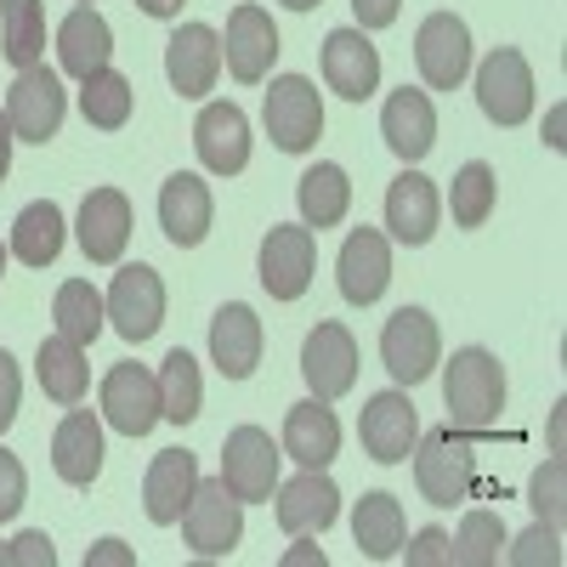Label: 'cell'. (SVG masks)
I'll use <instances>...</instances> for the list:
<instances>
[{
    "mask_svg": "<svg viewBox=\"0 0 567 567\" xmlns=\"http://www.w3.org/2000/svg\"><path fill=\"white\" fill-rule=\"evenodd\" d=\"M12 561H23V567H52L58 550H52V539L34 528V534H18V539H12Z\"/></svg>",
    "mask_w": 567,
    "mask_h": 567,
    "instance_id": "cell-46",
    "label": "cell"
},
{
    "mask_svg": "<svg viewBox=\"0 0 567 567\" xmlns=\"http://www.w3.org/2000/svg\"><path fill=\"white\" fill-rule=\"evenodd\" d=\"M103 561H120V567H131L136 556H131L120 539H103V545H91V550H85V567H103Z\"/></svg>",
    "mask_w": 567,
    "mask_h": 567,
    "instance_id": "cell-47",
    "label": "cell"
},
{
    "mask_svg": "<svg viewBox=\"0 0 567 567\" xmlns=\"http://www.w3.org/2000/svg\"><path fill=\"white\" fill-rule=\"evenodd\" d=\"M414 69L432 91H460L471 74V29L454 12H432L414 34Z\"/></svg>",
    "mask_w": 567,
    "mask_h": 567,
    "instance_id": "cell-10",
    "label": "cell"
},
{
    "mask_svg": "<svg viewBox=\"0 0 567 567\" xmlns=\"http://www.w3.org/2000/svg\"><path fill=\"white\" fill-rule=\"evenodd\" d=\"M381 363L398 386H420L425 374L443 363V336H437V318L425 307H398L381 329Z\"/></svg>",
    "mask_w": 567,
    "mask_h": 567,
    "instance_id": "cell-5",
    "label": "cell"
},
{
    "mask_svg": "<svg viewBox=\"0 0 567 567\" xmlns=\"http://www.w3.org/2000/svg\"><path fill=\"white\" fill-rule=\"evenodd\" d=\"M18 398H23V381H18V363H12V352L0 347V432L18 420Z\"/></svg>",
    "mask_w": 567,
    "mask_h": 567,
    "instance_id": "cell-44",
    "label": "cell"
},
{
    "mask_svg": "<svg viewBox=\"0 0 567 567\" xmlns=\"http://www.w3.org/2000/svg\"><path fill=\"white\" fill-rule=\"evenodd\" d=\"M323 80L347 103H369L381 91V52L369 45L363 29H336L323 40Z\"/></svg>",
    "mask_w": 567,
    "mask_h": 567,
    "instance_id": "cell-22",
    "label": "cell"
},
{
    "mask_svg": "<svg viewBox=\"0 0 567 567\" xmlns=\"http://www.w3.org/2000/svg\"><path fill=\"white\" fill-rule=\"evenodd\" d=\"M499 545H505V523L494 511H465L460 534L449 539V556L460 567H494L499 561Z\"/></svg>",
    "mask_w": 567,
    "mask_h": 567,
    "instance_id": "cell-39",
    "label": "cell"
},
{
    "mask_svg": "<svg viewBox=\"0 0 567 567\" xmlns=\"http://www.w3.org/2000/svg\"><path fill=\"white\" fill-rule=\"evenodd\" d=\"M437 216H443V199H437L432 176L403 171V176L386 187V227H392L398 245H432Z\"/></svg>",
    "mask_w": 567,
    "mask_h": 567,
    "instance_id": "cell-26",
    "label": "cell"
},
{
    "mask_svg": "<svg viewBox=\"0 0 567 567\" xmlns=\"http://www.w3.org/2000/svg\"><path fill=\"white\" fill-rule=\"evenodd\" d=\"M312 267H318V233L301 221V227H272L261 239V290L272 301H301L307 284H312Z\"/></svg>",
    "mask_w": 567,
    "mask_h": 567,
    "instance_id": "cell-12",
    "label": "cell"
},
{
    "mask_svg": "<svg viewBox=\"0 0 567 567\" xmlns=\"http://www.w3.org/2000/svg\"><path fill=\"white\" fill-rule=\"evenodd\" d=\"M414 483L432 505H460L477 488V454L465 449V437L454 425H437V432L414 437Z\"/></svg>",
    "mask_w": 567,
    "mask_h": 567,
    "instance_id": "cell-2",
    "label": "cell"
},
{
    "mask_svg": "<svg viewBox=\"0 0 567 567\" xmlns=\"http://www.w3.org/2000/svg\"><path fill=\"white\" fill-rule=\"evenodd\" d=\"M131 109H136V91H131L125 74L97 69L91 80H80V114H85V125L120 131V125H131Z\"/></svg>",
    "mask_w": 567,
    "mask_h": 567,
    "instance_id": "cell-36",
    "label": "cell"
},
{
    "mask_svg": "<svg viewBox=\"0 0 567 567\" xmlns=\"http://www.w3.org/2000/svg\"><path fill=\"white\" fill-rule=\"evenodd\" d=\"M494 199H499V182H494V165L471 159L454 171V187H449V210H454V227H483L494 216Z\"/></svg>",
    "mask_w": 567,
    "mask_h": 567,
    "instance_id": "cell-38",
    "label": "cell"
},
{
    "mask_svg": "<svg viewBox=\"0 0 567 567\" xmlns=\"http://www.w3.org/2000/svg\"><path fill=\"white\" fill-rule=\"evenodd\" d=\"M528 505H534L539 523L561 528V460H545V465L534 471V483H528Z\"/></svg>",
    "mask_w": 567,
    "mask_h": 567,
    "instance_id": "cell-40",
    "label": "cell"
},
{
    "mask_svg": "<svg viewBox=\"0 0 567 567\" xmlns=\"http://www.w3.org/2000/svg\"><path fill=\"white\" fill-rule=\"evenodd\" d=\"M194 488H199V460L187 449H165V454H154L148 477H142V505H148L159 528H171V523H182Z\"/></svg>",
    "mask_w": 567,
    "mask_h": 567,
    "instance_id": "cell-27",
    "label": "cell"
},
{
    "mask_svg": "<svg viewBox=\"0 0 567 567\" xmlns=\"http://www.w3.org/2000/svg\"><path fill=\"white\" fill-rule=\"evenodd\" d=\"M261 341H267L261 336V318L245 301H227L210 318V358H216V369L227 374V381H250L256 363H261Z\"/></svg>",
    "mask_w": 567,
    "mask_h": 567,
    "instance_id": "cell-24",
    "label": "cell"
},
{
    "mask_svg": "<svg viewBox=\"0 0 567 567\" xmlns=\"http://www.w3.org/2000/svg\"><path fill=\"white\" fill-rule=\"evenodd\" d=\"M358 437H363V454L374 465H403L414 454V437H420V414H414L409 392L403 386L374 392L358 414Z\"/></svg>",
    "mask_w": 567,
    "mask_h": 567,
    "instance_id": "cell-11",
    "label": "cell"
},
{
    "mask_svg": "<svg viewBox=\"0 0 567 567\" xmlns=\"http://www.w3.org/2000/svg\"><path fill=\"white\" fill-rule=\"evenodd\" d=\"M29 499V477H23V460L0 449V523H12Z\"/></svg>",
    "mask_w": 567,
    "mask_h": 567,
    "instance_id": "cell-41",
    "label": "cell"
},
{
    "mask_svg": "<svg viewBox=\"0 0 567 567\" xmlns=\"http://www.w3.org/2000/svg\"><path fill=\"white\" fill-rule=\"evenodd\" d=\"M221 74V34L210 23H182L165 40V80L182 97H210Z\"/></svg>",
    "mask_w": 567,
    "mask_h": 567,
    "instance_id": "cell-16",
    "label": "cell"
},
{
    "mask_svg": "<svg viewBox=\"0 0 567 567\" xmlns=\"http://www.w3.org/2000/svg\"><path fill=\"white\" fill-rule=\"evenodd\" d=\"M136 7L148 12V18H176V12H182V0H136Z\"/></svg>",
    "mask_w": 567,
    "mask_h": 567,
    "instance_id": "cell-49",
    "label": "cell"
},
{
    "mask_svg": "<svg viewBox=\"0 0 567 567\" xmlns=\"http://www.w3.org/2000/svg\"><path fill=\"white\" fill-rule=\"evenodd\" d=\"M0 52L12 69H34L45 58V7L40 0H7L0 7Z\"/></svg>",
    "mask_w": 567,
    "mask_h": 567,
    "instance_id": "cell-35",
    "label": "cell"
},
{
    "mask_svg": "<svg viewBox=\"0 0 567 567\" xmlns=\"http://www.w3.org/2000/svg\"><path fill=\"white\" fill-rule=\"evenodd\" d=\"M12 120H7V109H0V182H7V171H12Z\"/></svg>",
    "mask_w": 567,
    "mask_h": 567,
    "instance_id": "cell-48",
    "label": "cell"
},
{
    "mask_svg": "<svg viewBox=\"0 0 567 567\" xmlns=\"http://www.w3.org/2000/svg\"><path fill=\"white\" fill-rule=\"evenodd\" d=\"M290 12H312V7H323V0H284Z\"/></svg>",
    "mask_w": 567,
    "mask_h": 567,
    "instance_id": "cell-51",
    "label": "cell"
},
{
    "mask_svg": "<svg viewBox=\"0 0 567 567\" xmlns=\"http://www.w3.org/2000/svg\"><path fill=\"white\" fill-rule=\"evenodd\" d=\"M511 561H561V528H550V523H534L523 539H516V550H511Z\"/></svg>",
    "mask_w": 567,
    "mask_h": 567,
    "instance_id": "cell-42",
    "label": "cell"
},
{
    "mask_svg": "<svg viewBox=\"0 0 567 567\" xmlns=\"http://www.w3.org/2000/svg\"><path fill=\"white\" fill-rule=\"evenodd\" d=\"M52 318H58V336H69L74 347H91V341L103 336L109 307H103V296L91 290L85 278H69L63 290H58V301H52Z\"/></svg>",
    "mask_w": 567,
    "mask_h": 567,
    "instance_id": "cell-37",
    "label": "cell"
},
{
    "mask_svg": "<svg viewBox=\"0 0 567 567\" xmlns=\"http://www.w3.org/2000/svg\"><path fill=\"white\" fill-rule=\"evenodd\" d=\"M284 454H290L296 465L307 471H323L329 460L341 454V420L329 414V403L307 398V403H290V414H284Z\"/></svg>",
    "mask_w": 567,
    "mask_h": 567,
    "instance_id": "cell-28",
    "label": "cell"
},
{
    "mask_svg": "<svg viewBox=\"0 0 567 567\" xmlns=\"http://www.w3.org/2000/svg\"><path fill=\"white\" fill-rule=\"evenodd\" d=\"M284 561H290V567H301V561H318V567H323V550H307V545H301V550H290Z\"/></svg>",
    "mask_w": 567,
    "mask_h": 567,
    "instance_id": "cell-50",
    "label": "cell"
},
{
    "mask_svg": "<svg viewBox=\"0 0 567 567\" xmlns=\"http://www.w3.org/2000/svg\"><path fill=\"white\" fill-rule=\"evenodd\" d=\"M409 545V539H403ZM454 567V556H449V534L443 528H420L414 534V545H409V567Z\"/></svg>",
    "mask_w": 567,
    "mask_h": 567,
    "instance_id": "cell-43",
    "label": "cell"
},
{
    "mask_svg": "<svg viewBox=\"0 0 567 567\" xmlns=\"http://www.w3.org/2000/svg\"><path fill=\"white\" fill-rule=\"evenodd\" d=\"M80 250L85 261L97 267H114L131 245V199L120 194V187H91L85 205H80Z\"/></svg>",
    "mask_w": 567,
    "mask_h": 567,
    "instance_id": "cell-21",
    "label": "cell"
},
{
    "mask_svg": "<svg viewBox=\"0 0 567 567\" xmlns=\"http://www.w3.org/2000/svg\"><path fill=\"white\" fill-rule=\"evenodd\" d=\"M12 256L23 267H52L63 256V210L52 199H34L12 221Z\"/></svg>",
    "mask_w": 567,
    "mask_h": 567,
    "instance_id": "cell-33",
    "label": "cell"
},
{
    "mask_svg": "<svg viewBox=\"0 0 567 567\" xmlns=\"http://www.w3.org/2000/svg\"><path fill=\"white\" fill-rule=\"evenodd\" d=\"M272 494H278V528L290 534V539L336 528V516H341V488L329 483L323 471H307V465H301V477L278 483Z\"/></svg>",
    "mask_w": 567,
    "mask_h": 567,
    "instance_id": "cell-19",
    "label": "cell"
},
{
    "mask_svg": "<svg viewBox=\"0 0 567 567\" xmlns=\"http://www.w3.org/2000/svg\"><path fill=\"white\" fill-rule=\"evenodd\" d=\"M301 374L318 403H336L358 386V341L347 323H318L301 347Z\"/></svg>",
    "mask_w": 567,
    "mask_h": 567,
    "instance_id": "cell-13",
    "label": "cell"
},
{
    "mask_svg": "<svg viewBox=\"0 0 567 567\" xmlns=\"http://www.w3.org/2000/svg\"><path fill=\"white\" fill-rule=\"evenodd\" d=\"M398 12H403V0H352V18H358L363 34H369V29H392Z\"/></svg>",
    "mask_w": 567,
    "mask_h": 567,
    "instance_id": "cell-45",
    "label": "cell"
},
{
    "mask_svg": "<svg viewBox=\"0 0 567 567\" xmlns=\"http://www.w3.org/2000/svg\"><path fill=\"white\" fill-rule=\"evenodd\" d=\"M336 278H341V296L352 307H374V301H381L386 284H392V245H386V233L381 227H352L341 256H336Z\"/></svg>",
    "mask_w": 567,
    "mask_h": 567,
    "instance_id": "cell-14",
    "label": "cell"
},
{
    "mask_svg": "<svg viewBox=\"0 0 567 567\" xmlns=\"http://www.w3.org/2000/svg\"><path fill=\"white\" fill-rule=\"evenodd\" d=\"M272 58H278V29L261 7H233L227 18V40H221V63L239 85H261L272 74Z\"/></svg>",
    "mask_w": 567,
    "mask_h": 567,
    "instance_id": "cell-17",
    "label": "cell"
},
{
    "mask_svg": "<svg viewBox=\"0 0 567 567\" xmlns=\"http://www.w3.org/2000/svg\"><path fill=\"white\" fill-rule=\"evenodd\" d=\"M80 7H91V0H80Z\"/></svg>",
    "mask_w": 567,
    "mask_h": 567,
    "instance_id": "cell-54",
    "label": "cell"
},
{
    "mask_svg": "<svg viewBox=\"0 0 567 567\" xmlns=\"http://www.w3.org/2000/svg\"><path fill=\"white\" fill-rule=\"evenodd\" d=\"M0 272H7V245H0Z\"/></svg>",
    "mask_w": 567,
    "mask_h": 567,
    "instance_id": "cell-53",
    "label": "cell"
},
{
    "mask_svg": "<svg viewBox=\"0 0 567 567\" xmlns=\"http://www.w3.org/2000/svg\"><path fill=\"white\" fill-rule=\"evenodd\" d=\"M216 221V199H210V182L194 176V171H176L165 187H159V227L176 250H194L205 245V233Z\"/></svg>",
    "mask_w": 567,
    "mask_h": 567,
    "instance_id": "cell-20",
    "label": "cell"
},
{
    "mask_svg": "<svg viewBox=\"0 0 567 567\" xmlns=\"http://www.w3.org/2000/svg\"><path fill=\"white\" fill-rule=\"evenodd\" d=\"M182 539L194 556H233L245 539V499H233L221 477H199L182 511Z\"/></svg>",
    "mask_w": 567,
    "mask_h": 567,
    "instance_id": "cell-4",
    "label": "cell"
},
{
    "mask_svg": "<svg viewBox=\"0 0 567 567\" xmlns=\"http://www.w3.org/2000/svg\"><path fill=\"white\" fill-rule=\"evenodd\" d=\"M34 374H40V392H45V398L63 403V409H74V403L85 398V386H91L85 347H74L69 336L40 341V352H34Z\"/></svg>",
    "mask_w": 567,
    "mask_h": 567,
    "instance_id": "cell-31",
    "label": "cell"
},
{
    "mask_svg": "<svg viewBox=\"0 0 567 567\" xmlns=\"http://www.w3.org/2000/svg\"><path fill=\"white\" fill-rule=\"evenodd\" d=\"M0 561H12V545H0Z\"/></svg>",
    "mask_w": 567,
    "mask_h": 567,
    "instance_id": "cell-52",
    "label": "cell"
},
{
    "mask_svg": "<svg viewBox=\"0 0 567 567\" xmlns=\"http://www.w3.org/2000/svg\"><path fill=\"white\" fill-rule=\"evenodd\" d=\"M103 420L114 432H125L131 443L148 437L159 425V381L142 363H114L103 374Z\"/></svg>",
    "mask_w": 567,
    "mask_h": 567,
    "instance_id": "cell-15",
    "label": "cell"
},
{
    "mask_svg": "<svg viewBox=\"0 0 567 567\" xmlns=\"http://www.w3.org/2000/svg\"><path fill=\"white\" fill-rule=\"evenodd\" d=\"M477 103L494 125H523L534 114V69L516 45H494L477 69Z\"/></svg>",
    "mask_w": 567,
    "mask_h": 567,
    "instance_id": "cell-9",
    "label": "cell"
},
{
    "mask_svg": "<svg viewBox=\"0 0 567 567\" xmlns=\"http://www.w3.org/2000/svg\"><path fill=\"white\" fill-rule=\"evenodd\" d=\"M63 114H69V91H63L58 69H45V63L18 69V80H12V91H7L12 136H18V142H40V148H45V142L63 131Z\"/></svg>",
    "mask_w": 567,
    "mask_h": 567,
    "instance_id": "cell-6",
    "label": "cell"
},
{
    "mask_svg": "<svg viewBox=\"0 0 567 567\" xmlns=\"http://www.w3.org/2000/svg\"><path fill=\"white\" fill-rule=\"evenodd\" d=\"M159 420H171V425H187L199 414V403H205V381H199V363H194V352H165V363H159Z\"/></svg>",
    "mask_w": 567,
    "mask_h": 567,
    "instance_id": "cell-34",
    "label": "cell"
},
{
    "mask_svg": "<svg viewBox=\"0 0 567 567\" xmlns=\"http://www.w3.org/2000/svg\"><path fill=\"white\" fill-rule=\"evenodd\" d=\"M194 148L210 176H239L250 165V120L239 103H205L194 120Z\"/></svg>",
    "mask_w": 567,
    "mask_h": 567,
    "instance_id": "cell-18",
    "label": "cell"
},
{
    "mask_svg": "<svg viewBox=\"0 0 567 567\" xmlns=\"http://www.w3.org/2000/svg\"><path fill=\"white\" fill-rule=\"evenodd\" d=\"M443 409H449V425L465 437H483L499 425V409H505V369L488 347H460L443 369Z\"/></svg>",
    "mask_w": 567,
    "mask_h": 567,
    "instance_id": "cell-1",
    "label": "cell"
},
{
    "mask_svg": "<svg viewBox=\"0 0 567 567\" xmlns=\"http://www.w3.org/2000/svg\"><path fill=\"white\" fill-rule=\"evenodd\" d=\"M381 136H386V148L403 165H420L425 154L437 148V109H432V97H425L420 85L392 91L386 109H381Z\"/></svg>",
    "mask_w": 567,
    "mask_h": 567,
    "instance_id": "cell-23",
    "label": "cell"
},
{
    "mask_svg": "<svg viewBox=\"0 0 567 567\" xmlns=\"http://www.w3.org/2000/svg\"><path fill=\"white\" fill-rule=\"evenodd\" d=\"M109 58H114V29H109V18H103L97 7H74V12L63 18V29H58V63H63V74L91 80L97 69H109Z\"/></svg>",
    "mask_w": 567,
    "mask_h": 567,
    "instance_id": "cell-29",
    "label": "cell"
},
{
    "mask_svg": "<svg viewBox=\"0 0 567 567\" xmlns=\"http://www.w3.org/2000/svg\"><path fill=\"white\" fill-rule=\"evenodd\" d=\"M278 460H284V449L261 432V425H233L227 443H221V483H227V494L245 499V505L272 499Z\"/></svg>",
    "mask_w": 567,
    "mask_h": 567,
    "instance_id": "cell-8",
    "label": "cell"
},
{
    "mask_svg": "<svg viewBox=\"0 0 567 567\" xmlns=\"http://www.w3.org/2000/svg\"><path fill=\"white\" fill-rule=\"evenodd\" d=\"M52 471L69 488H91L103 471V420L91 409H69L52 432Z\"/></svg>",
    "mask_w": 567,
    "mask_h": 567,
    "instance_id": "cell-25",
    "label": "cell"
},
{
    "mask_svg": "<svg viewBox=\"0 0 567 567\" xmlns=\"http://www.w3.org/2000/svg\"><path fill=\"white\" fill-rule=\"evenodd\" d=\"M296 199H301V221H307L312 233L341 227L347 210H352V182H347L341 165H312V171L296 182Z\"/></svg>",
    "mask_w": 567,
    "mask_h": 567,
    "instance_id": "cell-32",
    "label": "cell"
},
{
    "mask_svg": "<svg viewBox=\"0 0 567 567\" xmlns=\"http://www.w3.org/2000/svg\"><path fill=\"white\" fill-rule=\"evenodd\" d=\"M267 136L278 154H307L312 142L323 136V97L307 74H278L267 85V103H261Z\"/></svg>",
    "mask_w": 567,
    "mask_h": 567,
    "instance_id": "cell-3",
    "label": "cell"
},
{
    "mask_svg": "<svg viewBox=\"0 0 567 567\" xmlns=\"http://www.w3.org/2000/svg\"><path fill=\"white\" fill-rule=\"evenodd\" d=\"M103 307H109V318H114L120 336H125L131 347H142L148 336H159V323H165V278H159L148 261H131V267L114 272Z\"/></svg>",
    "mask_w": 567,
    "mask_h": 567,
    "instance_id": "cell-7",
    "label": "cell"
},
{
    "mask_svg": "<svg viewBox=\"0 0 567 567\" xmlns=\"http://www.w3.org/2000/svg\"><path fill=\"white\" fill-rule=\"evenodd\" d=\"M0 7H7V0H0Z\"/></svg>",
    "mask_w": 567,
    "mask_h": 567,
    "instance_id": "cell-55",
    "label": "cell"
},
{
    "mask_svg": "<svg viewBox=\"0 0 567 567\" xmlns=\"http://www.w3.org/2000/svg\"><path fill=\"white\" fill-rule=\"evenodd\" d=\"M352 539H358V550L369 556V561H392L398 550H403V539H409V523H403V505L392 499V494H363L358 499V511H352Z\"/></svg>",
    "mask_w": 567,
    "mask_h": 567,
    "instance_id": "cell-30",
    "label": "cell"
}]
</instances>
